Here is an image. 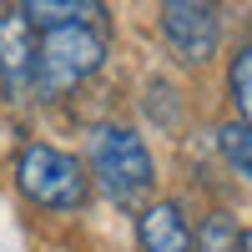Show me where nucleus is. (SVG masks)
Segmentation results:
<instances>
[{
  "instance_id": "9b49d317",
  "label": "nucleus",
  "mask_w": 252,
  "mask_h": 252,
  "mask_svg": "<svg viewBox=\"0 0 252 252\" xmlns=\"http://www.w3.org/2000/svg\"><path fill=\"white\" fill-rule=\"evenodd\" d=\"M242 252H252V227H247V232H242Z\"/></svg>"
},
{
  "instance_id": "20e7f679",
  "label": "nucleus",
  "mask_w": 252,
  "mask_h": 252,
  "mask_svg": "<svg viewBox=\"0 0 252 252\" xmlns=\"http://www.w3.org/2000/svg\"><path fill=\"white\" fill-rule=\"evenodd\" d=\"M161 35L182 61H207L222 35V0H161Z\"/></svg>"
},
{
  "instance_id": "7ed1b4c3",
  "label": "nucleus",
  "mask_w": 252,
  "mask_h": 252,
  "mask_svg": "<svg viewBox=\"0 0 252 252\" xmlns=\"http://www.w3.org/2000/svg\"><path fill=\"white\" fill-rule=\"evenodd\" d=\"M15 182H20V192H26L35 207H46V212H76V207H86V197H91L86 166H81L71 152L46 146V141H35V146L20 152Z\"/></svg>"
},
{
  "instance_id": "9d476101",
  "label": "nucleus",
  "mask_w": 252,
  "mask_h": 252,
  "mask_svg": "<svg viewBox=\"0 0 252 252\" xmlns=\"http://www.w3.org/2000/svg\"><path fill=\"white\" fill-rule=\"evenodd\" d=\"M227 86H232V101H237V111H242V126H252V46L232 61Z\"/></svg>"
},
{
  "instance_id": "6e6552de",
  "label": "nucleus",
  "mask_w": 252,
  "mask_h": 252,
  "mask_svg": "<svg viewBox=\"0 0 252 252\" xmlns=\"http://www.w3.org/2000/svg\"><path fill=\"white\" fill-rule=\"evenodd\" d=\"M217 152L232 161V172H237V177H247V182H252V126L227 121L222 131H217Z\"/></svg>"
},
{
  "instance_id": "0eeeda50",
  "label": "nucleus",
  "mask_w": 252,
  "mask_h": 252,
  "mask_svg": "<svg viewBox=\"0 0 252 252\" xmlns=\"http://www.w3.org/2000/svg\"><path fill=\"white\" fill-rule=\"evenodd\" d=\"M20 15L40 31H51V26H106L101 20L106 10L96 0H20Z\"/></svg>"
},
{
  "instance_id": "39448f33",
  "label": "nucleus",
  "mask_w": 252,
  "mask_h": 252,
  "mask_svg": "<svg viewBox=\"0 0 252 252\" xmlns=\"http://www.w3.org/2000/svg\"><path fill=\"white\" fill-rule=\"evenodd\" d=\"M35 86V26L20 10H0V91L20 101Z\"/></svg>"
},
{
  "instance_id": "423d86ee",
  "label": "nucleus",
  "mask_w": 252,
  "mask_h": 252,
  "mask_svg": "<svg viewBox=\"0 0 252 252\" xmlns=\"http://www.w3.org/2000/svg\"><path fill=\"white\" fill-rule=\"evenodd\" d=\"M136 252H197V237L177 202H152L136 217Z\"/></svg>"
},
{
  "instance_id": "f03ea898",
  "label": "nucleus",
  "mask_w": 252,
  "mask_h": 252,
  "mask_svg": "<svg viewBox=\"0 0 252 252\" xmlns=\"http://www.w3.org/2000/svg\"><path fill=\"white\" fill-rule=\"evenodd\" d=\"M91 172L101 177V192L121 207H141V197L157 187V161L131 126H96Z\"/></svg>"
},
{
  "instance_id": "f257e3e1",
  "label": "nucleus",
  "mask_w": 252,
  "mask_h": 252,
  "mask_svg": "<svg viewBox=\"0 0 252 252\" xmlns=\"http://www.w3.org/2000/svg\"><path fill=\"white\" fill-rule=\"evenodd\" d=\"M106 61V26H51L35 40V91L56 101L91 81Z\"/></svg>"
},
{
  "instance_id": "1a4fd4ad",
  "label": "nucleus",
  "mask_w": 252,
  "mask_h": 252,
  "mask_svg": "<svg viewBox=\"0 0 252 252\" xmlns=\"http://www.w3.org/2000/svg\"><path fill=\"white\" fill-rule=\"evenodd\" d=\"M197 252H242V232L232 227V217H227V212H212V217L202 222Z\"/></svg>"
}]
</instances>
